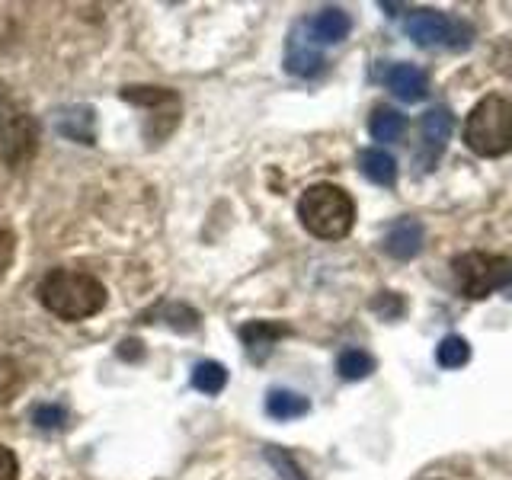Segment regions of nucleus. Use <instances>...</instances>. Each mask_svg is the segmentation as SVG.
Wrapping results in <instances>:
<instances>
[{
    "label": "nucleus",
    "mask_w": 512,
    "mask_h": 480,
    "mask_svg": "<svg viewBox=\"0 0 512 480\" xmlns=\"http://www.w3.org/2000/svg\"><path fill=\"white\" fill-rule=\"evenodd\" d=\"M36 122L29 116H16L7 132H4V164L10 167H23L26 160L36 154Z\"/></svg>",
    "instance_id": "7"
},
{
    "label": "nucleus",
    "mask_w": 512,
    "mask_h": 480,
    "mask_svg": "<svg viewBox=\"0 0 512 480\" xmlns=\"http://www.w3.org/2000/svg\"><path fill=\"white\" fill-rule=\"evenodd\" d=\"M122 100L135 106H176V93L167 87H125Z\"/></svg>",
    "instance_id": "19"
},
{
    "label": "nucleus",
    "mask_w": 512,
    "mask_h": 480,
    "mask_svg": "<svg viewBox=\"0 0 512 480\" xmlns=\"http://www.w3.org/2000/svg\"><path fill=\"white\" fill-rule=\"evenodd\" d=\"M64 420H68V413H64V407H58V404H39L32 410V423L39 429H61Z\"/></svg>",
    "instance_id": "23"
},
{
    "label": "nucleus",
    "mask_w": 512,
    "mask_h": 480,
    "mask_svg": "<svg viewBox=\"0 0 512 480\" xmlns=\"http://www.w3.org/2000/svg\"><path fill=\"white\" fill-rule=\"evenodd\" d=\"M436 359H439L442 368H461V365H468V359H471V346H468L464 336H445V340L439 343Z\"/></svg>",
    "instance_id": "20"
},
{
    "label": "nucleus",
    "mask_w": 512,
    "mask_h": 480,
    "mask_svg": "<svg viewBox=\"0 0 512 480\" xmlns=\"http://www.w3.org/2000/svg\"><path fill=\"white\" fill-rule=\"evenodd\" d=\"M384 250L394 260H413L423 250V224L416 218H400L394 221L388 234H384Z\"/></svg>",
    "instance_id": "8"
},
{
    "label": "nucleus",
    "mask_w": 512,
    "mask_h": 480,
    "mask_svg": "<svg viewBox=\"0 0 512 480\" xmlns=\"http://www.w3.org/2000/svg\"><path fill=\"white\" fill-rule=\"evenodd\" d=\"M224 384H228V368H224L221 362L205 359V362H199L196 368H192V388H196V391L221 394Z\"/></svg>",
    "instance_id": "17"
},
{
    "label": "nucleus",
    "mask_w": 512,
    "mask_h": 480,
    "mask_svg": "<svg viewBox=\"0 0 512 480\" xmlns=\"http://www.w3.org/2000/svg\"><path fill=\"white\" fill-rule=\"evenodd\" d=\"M20 477V461L7 445H0V480H16Z\"/></svg>",
    "instance_id": "25"
},
{
    "label": "nucleus",
    "mask_w": 512,
    "mask_h": 480,
    "mask_svg": "<svg viewBox=\"0 0 512 480\" xmlns=\"http://www.w3.org/2000/svg\"><path fill=\"white\" fill-rule=\"evenodd\" d=\"M308 410H311L308 397L298 394V391L276 388L266 397V413L272 416V420H298V416H304Z\"/></svg>",
    "instance_id": "15"
},
{
    "label": "nucleus",
    "mask_w": 512,
    "mask_h": 480,
    "mask_svg": "<svg viewBox=\"0 0 512 480\" xmlns=\"http://www.w3.org/2000/svg\"><path fill=\"white\" fill-rule=\"evenodd\" d=\"M266 458H269L272 468H276V471L282 474V480H308V477L301 474L298 464H295V458L288 455V452H282L279 445H269V448H266Z\"/></svg>",
    "instance_id": "22"
},
{
    "label": "nucleus",
    "mask_w": 512,
    "mask_h": 480,
    "mask_svg": "<svg viewBox=\"0 0 512 480\" xmlns=\"http://www.w3.org/2000/svg\"><path fill=\"white\" fill-rule=\"evenodd\" d=\"M368 132H372L375 141H384V144L400 141L407 132V116H400L391 106H381L372 112V119H368Z\"/></svg>",
    "instance_id": "16"
},
{
    "label": "nucleus",
    "mask_w": 512,
    "mask_h": 480,
    "mask_svg": "<svg viewBox=\"0 0 512 480\" xmlns=\"http://www.w3.org/2000/svg\"><path fill=\"white\" fill-rule=\"evenodd\" d=\"M384 84L394 96H400L404 103H420L426 96V74L416 68V64H394V68L384 74Z\"/></svg>",
    "instance_id": "11"
},
{
    "label": "nucleus",
    "mask_w": 512,
    "mask_h": 480,
    "mask_svg": "<svg viewBox=\"0 0 512 480\" xmlns=\"http://www.w3.org/2000/svg\"><path fill=\"white\" fill-rule=\"evenodd\" d=\"M58 135L77 144H93L96 141V112L90 106H68L55 122Z\"/></svg>",
    "instance_id": "12"
},
{
    "label": "nucleus",
    "mask_w": 512,
    "mask_h": 480,
    "mask_svg": "<svg viewBox=\"0 0 512 480\" xmlns=\"http://www.w3.org/2000/svg\"><path fill=\"white\" fill-rule=\"evenodd\" d=\"M452 276L464 298H487L512 282V260L496 253H461L452 260Z\"/></svg>",
    "instance_id": "4"
},
{
    "label": "nucleus",
    "mask_w": 512,
    "mask_h": 480,
    "mask_svg": "<svg viewBox=\"0 0 512 480\" xmlns=\"http://www.w3.org/2000/svg\"><path fill=\"white\" fill-rule=\"evenodd\" d=\"M240 336H244L250 356L260 362V359L269 356V349L276 346L282 336H288V327L285 324H269V320H253V324L240 327Z\"/></svg>",
    "instance_id": "13"
},
{
    "label": "nucleus",
    "mask_w": 512,
    "mask_h": 480,
    "mask_svg": "<svg viewBox=\"0 0 512 480\" xmlns=\"http://www.w3.org/2000/svg\"><path fill=\"white\" fill-rule=\"evenodd\" d=\"M464 144L477 157H503L512 151V103L506 96H484L468 112Z\"/></svg>",
    "instance_id": "3"
},
{
    "label": "nucleus",
    "mask_w": 512,
    "mask_h": 480,
    "mask_svg": "<svg viewBox=\"0 0 512 480\" xmlns=\"http://www.w3.org/2000/svg\"><path fill=\"white\" fill-rule=\"evenodd\" d=\"M13 253H16V237L10 228H0V276H7V269L13 266Z\"/></svg>",
    "instance_id": "24"
},
{
    "label": "nucleus",
    "mask_w": 512,
    "mask_h": 480,
    "mask_svg": "<svg viewBox=\"0 0 512 480\" xmlns=\"http://www.w3.org/2000/svg\"><path fill=\"white\" fill-rule=\"evenodd\" d=\"M23 388V372L13 359L0 356V404H10L16 391Z\"/></svg>",
    "instance_id": "21"
},
{
    "label": "nucleus",
    "mask_w": 512,
    "mask_h": 480,
    "mask_svg": "<svg viewBox=\"0 0 512 480\" xmlns=\"http://www.w3.org/2000/svg\"><path fill=\"white\" fill-rule=\"evenodd\" d=\"M106 285L80 269H52L39 285V301L45 311H52L61 320H87L106 308Z\"/></svg>",
    "instance_id": "1"
},
{
    "label": "nucleus",
    "mask_w": 512,
    "mask_h": 480,
    "mask_svg": "<svg viewBox=\"0 0 512 480\" xmlns=\"http://www.w3.org/2000/svg\"><path fill=\"white\" fill-rule=\"evenodd\" d=\"M320 68H324V58H320V52L311 45V36L301 26L295 36L288 39V48H285V71L288 74H298V77H314Z\"/></svg>",
    "instance_id": "9"
},
{
    "label": "nucleus",
    "mask_w": 512,
    "mask_h": 480,
    "mask_svg": "<svg viewBox=\"0 0 512 480\" xmlns=\"http://www.w3.org/2000/svg\"><path fill=\"white\" fill-rule=\"evenodd\" d=\"M407 36L423 48H464L471 39V29L458 20H448L439 10H413L407 16Z\"/></svg>",
    "instance_id": "5"
},
{
    "label": "nucleus",
    "mask_w": 512,
    "mask_h": 480,
    "mask_svg": "<svg viewBox=\"0 0 512 480\" xmlns=\"http://www.w3.org/2000/svg\"><path fill=\"white\" fill-rule=\"evenodd\" d=\"M304 32L311 36V42H327V45H336L349 36V16L340 10V7H327L314 13L308 23H304Z\"/></svg>",
    "instance_id": "10"
},
{
    "label": "nucleus",
    "mask_w": 512,
    "mask_h": 480,
    "mask_svg": "<svg viewBox=\"0 0 512 480\" xmlns=\"http://www.w3.org/2000/svg\"><path fill=\"white\" fill-rule=\"evenodd\" d=\"M336 372L346 381H362L375 372V359L365 349H343L340 359H336Z\"/></svg>",
    "instance_id": "18"
},
{
    "label": "nucleus",
    "mask_w": 512,
    "mask_h": 480,
    "mask_svg": "<svg viewBox=\"0 0 512 480\" xmlns=\"http://www.w3.org/2000/svg\"><path fill=\"white\" fill-rule=\"evenodd\" d=\"M298 218L308 228V234L320 240H340L356 224V202H352V196L343 186L314 183L301 192Z\"/></svg>",
    "instance_id": "2"
},
{
    "label": "nucleus",
    "mask_w": 512,
    "mask_h": 480,
    "mask_svg": "<svg viewBox=\"0 0 512 480\" xmlns=\"http://www.w3.org/2000/svg\"><path fill=\"white\" fill-rule=\"evenodd\" d=\"M0 128H4V103H0Z\"/></svg>",
    "instance_id": "26"
},
{
    "label": "nucleus",
    "mask_w": 512,
    "mask_h": 480,
    "mask_svg": "<svg viewBox=\"0 0 512 480\" xmlns=\"http://www.w3.org/2000/svg\"><path fill=\"white\" fill-rule=\"evenodd\" d=\"M452 132H455L452 112L442 106L429 109L420 119V138H423V151H426V160L420 164V170H432V164H436L439 154L445 151V144L452 141Z\"/></svg>",
    "instance_id": "6"
},
{
    "label": "nucleus",
    "mask_w": 512,
    "mask_h": 480,
    "mask_svg": "<svg viewBox=\"0 0 512 480\" xmlns=\"http://www.w3.org/2000/svg\"><path fill=\"white\" fill-rule=\"evenodd\" d=\"M359 167L365 173V180H372L375 186H394L397 180V160L388 151H378V148L362 151Z\"/></svg>",
    "instance_id": "14"
}]
</instances>
